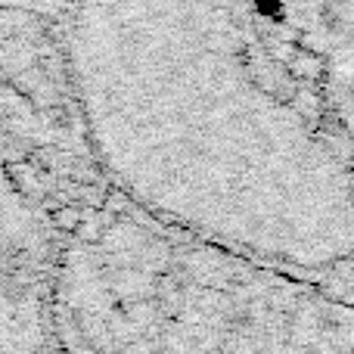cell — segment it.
I'll return each instance as SVG.
<instances>
[{"label": "cell", "instance_id": "obj_1", "mask_svg": "<svg viewBox=\"0 0 354 354\" xmlns=\"http://www.w3.org/2000/svg\"><path fill=\"white\" fill-rule=\"evenodd\" d=\"M106 187L351 301L354 0L66 3Z\"/></svg>", "mask_w": 354, "mask_h": 354}, {"label": "cell", "instance_id": "obj_4", "mask_svg": "<svg viewBox=\"0 0 354 354\" xmlns=\"http://www.w3.org/2000/svg\"><path fill=\"white\" fill-rule=\"evenodd\" d=\"M56 243V224L0 165V354H59Z\"/></svg>", "mask_w": 354, "mask_h": 354}, {"label": "cell", "instance_id": "obj_3", "mask_svg": "<svg viewBox=\"0 0 354 354\" xmlns=\"http://www.w3.org/2000/svg\"><path fill=\"white\" fill-rule=\"evenodd\" d=\"M62 6H0V165L56 230L109 193L66 56Z\"/></svg>", "mask_w": 354, "mask_h": 354}, {"label": "cell", "instance_id": "obj_2", "mask_svg": "<svg viewBox=\"0 0 354 354\" xmlns=\"http://www.w3.org/2000/svg\"><path fill=\"white\" fill-rule=\"evenodd\" d=\"M59 354H351L326 286L168 224L118 193L59 227Z\"/></svg>", "mask_w": 354, "mask_h": 354}]
</instances>
